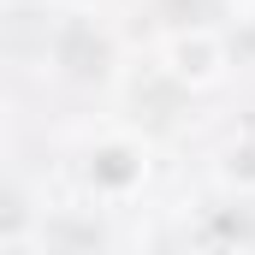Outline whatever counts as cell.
I'll list each match as a JSON object with an SVG mask.
<instances>
[{
	"label": "cell",
	"instance_id": "cell-1",
	"mask_svg": "<svg viewBox=\"0 0 255 255\" xmlns=\"http://www.w3.org/2000/svg\"><path fill=\"white\" fill-rule=\"evenodd\" d=\"M160 65H166V77L178 83V89H214L220 77H226V42L214 36V30H178V36H166V48H160Z\"/></svg>",
	"mask_w": 255,
	"mask_h": 255
},
{
	"label": "cell",
	"instance_id": "cell-3",
	"mask_svg": "<svg viewBox=\"0 0 255 255\" xmlns=\"http://www.w3.org/2000/svg\"><path fill=\"white\" fill-rule=\"evenodd\" d=\"M220 184L238 190V196H255V136L232 142V148L220 154Z\"/></svg>",
	"mask_w": 255,
	"mask_h": 255
},
{
	"label": "cell",
	"instance_id": "cell-4",
	"mask_svg": "<svg viewBox=\"0 0 255 255\" xmlns=\"http://www.w3.org/2000/svg\"><path fill=\"white\" fill-rule=\"evenodd\" d=\"M244 24H250V30H255V0H244Z\"/></svg>",
	"mask_w": 255,
	"mask_h": 255
},
{
	"label": "cell",
	"instance_id": "cell-2",
	"mask_svg": "<svg viewBox=\"0 0 255 255\" xmlns=\"http://www.w3.org/2000/svg\"><path fill=\"white\" fill-rule=\"evenodd\" d=\"M142 172H148V154H142L136 142H101L95 160H89V178H95L101 190H130Z\"/></svg>",
	"mask_w": 255,
	"mask_h": 255
}]
</instances>
